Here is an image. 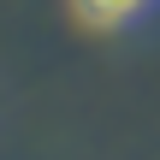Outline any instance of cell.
<instances>
[{
	"mask_svg": "<svg viewBox=\"0 0 160 160\" xmlns=\"http://www.w3.org/2000/svg\"><path fill=\"white\" fill-rule=\"evenodd\" d=\"M160 0H71V12L89 24V30H131L154 12Z\"/></svg>",
	"mask_w": 160,
	"mask_h": 160,
	"instance_id": "6da1fadb",
	"label": "cell"
}]
</instances>
